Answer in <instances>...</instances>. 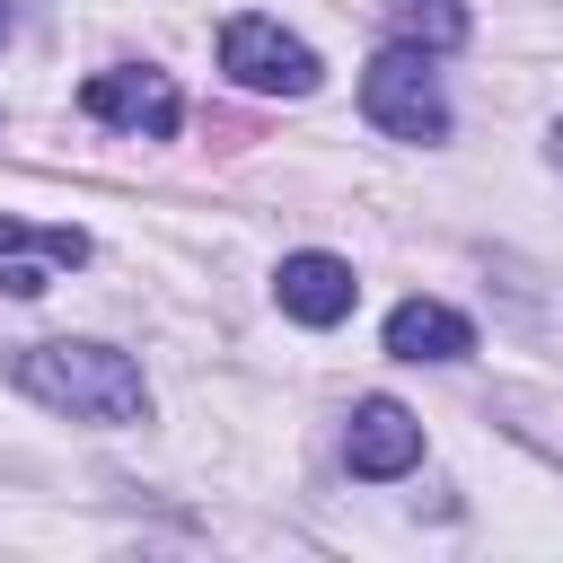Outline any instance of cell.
<instances>
[{
  "instance_id": "1",
  "label": "cell",
  "mask_w": 563,
  "mask_h": 563,
  "mask_svg": "<svg viewBox=\"0 0 563 563\" xmlns=\"http://www.w3.org/2000/svg\"><path fill=\"white\" fill-rule=\"evenodd\" d=\"M18 387L70 422H141L150 413V387L114 343H35V352H18Z\"/></svg>"
},
{
  "instance_id": "2",
  "label": "cell",
  "mask_w": 563,
  "mask_h": 563,
  "mask_svg": "<svg viewBox=\"0 0 563 563\" xmlns=\"http://www.w3.org/2000/svg\"><path fill=\"white\" fill-rule=\"evenodd\" d=\"M361 114L396 141H440L449 132V106H440V70L422 44H387L369 70H361Z\"/></svg>"
},
{
  "instance_id": "3",
  "label": "cell",
  "mask_w": 563,
  "mask_h": 563,
  "mask_svg": "<svg viewBox=\"0 0 563 563\" xmlns=\"http://www.w3.org/2000/svg\"><path fill=\"white\" fill-rule=\"evenodd\" d=\"M220 70L238 88H264V97H308L317 88V53L299 35H282L273 18H229L220 26Z\"/></svg>"
},
{
  "instance_id": "4",
  "label": "cell",
  "mask_w": 563,
  "mask_h": 563,
  "mask_svg": "<svg viewBox=\"0 0 563 563\" xmlns=\"http://www.w3.org/2000/svg\"><path fill=\"white\" fill-rule=\"evenodd\" d=\"M79 106L114 132H141V141H167L176 132V79L167 70H97L79 88Z\"/></svg>"
},
{
  "instance_id": "5",
  "label": "cell",
  "mask_w": 563,
  "mask_h": 563,
  "mask_svg": "<svg viewBox=\"0 0 563 563\" xmlns=\"http://www.w3.org/2000/svg\"><path fill=\"white\" fill-rule=\"evenodd\" d=\"M413 457H422V422H413L396 396H369V405H352V422H343V466H352V475L387 484V475H405Z\"/></svg>"
},
{
  "instance_id": "6",
  "label": "cell",
  "mask_w": 563,
  "mask_h": 563,
  "mask_svg": "<svg viewBox=\"0 0 563 563\" xmlns=\"http://www.w3.org/2000/svg\"><path fill=\"white\" fill-rule=\"evenodd\" d=\"M273 299H282L299 325H343V317H352V299H361V282H352V264H343V255H282Z\"/></svg>"
},
{
  "instance_id": "7",
  "label": "cell",
  "mask_w": 563,
  "mask_h": 563,
  "mask_svg": "<svg viewBox=\"0 0 563 563\" xmlns=\"http://www.w3.org/2000/svg\"><path fill=\"white\" fill-rule=\"evenodd\" d=\"M387 352L396 361H457V352H475V325L457 308H440V299H405L387 317Z\"/></svg>"
},
{
  "instance_id": "8",
  "label": "cell",
  "mask_w": 563,
  "mask_h": 563,
  "mask_svg": "<svg viewBox=\"0 0 563 563\" xmlns=\"http://www.w3.org/2000/svg\"><path fill=\"white\" fill-rule=\"evenodd\" d=\"M0 255H9V290L35 299L53 264H79L88 255V238L79 229H35V220H0Z\"/></svg>"
},
{
  "instance_id": "9",
  "label": "cell",
  "mask_w": 563,
  "mask_h": 563,
  "mask_svg": "<svg viewBox=\"0 0 563 563\" xmlns=\"http://www.w3.org/2000/svg\"><path fill=\"white\" fill-rule=\"evenodd\" d=\"M387 18H396V44H422V53H449L466 35L457 0H387Z\"/></svg>"
},
{
  "instance_id": "10",
  "label": "cell",
  "mask_w": 563,
  "mask_h": 563,
  "mask_svg": "<svg viewBox=\"0 0 563 563\" xmlns=\"http://www.w3.org/2000/svg\"><path fill=\"white\" fill-rule=\"evenodd\" d=\"M0 35H9V0H0Z\"/></svg>"
},
{
  "instance_id": "11",
  "label": "cell",
  "mask_w": 563,
  "mask_h": 563,
  "mask_svg": "<svg viewBox=\"0 0 563 563\" xmlns=\"http://www.w3.org/2000/svg\"><path fill=\"white\" fill-rule=\"evenodd\" d=\"M554 158H563V132H554Z\"/></svg>"
}]
</instances>
